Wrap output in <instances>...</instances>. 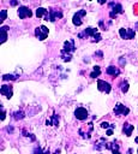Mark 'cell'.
Segmentation results:
<instances>
[{
	"label": "cell",
	"mask_w": 138,
	"mask_h": 154,
	"mask_svg": "<svg viewBox=\"0 0 138 154\" xmlns=\"http://www.w3.org/2000/svg\"><path fill=\"white\" fill-rule=\"evenodd\" d=\"M48 34H49V30H48V28L44 26V25H40V26H37V28L35 29V35H36V37H37L38 40H41V41H43V40L48 36Z\"/></svg>",
	"instance_id": "cell-1"
},
{
	"label": "cell",
	"mask_w": 138,
	"mask_h": 154,
	"mask_svg": "<svg viewBox=\"0 0 138 154\" xmlns=\"http://www.w3.org/2000/svg\"><path fill=\"white\" fill-rule=\"evenodd\" d=\"M86 14V11L85 10H79V11H77L74 14H73V18H72V23L76 25V26H79V25H82V17H84Z\"/></svg>",
	"instance_id": "cell-2"
},
{
	"label": "cell",
	"mask_w": 138,
	"mask_h": 154,
	"mask_svg": "<svg viewBox=\"0 0 138 154\" xmlns=\"http://www.w3.org/2000/svg\"><path fill=\"white\" fill-rule=\"evenodd\" d=\"M119 34H120V36L122 37V38H125V40H132L133 37H134V35H136V30H133V29H124V28H121L120 30H119Z\"/></svg>",
	"instance_id": "cell-3"
},
{
	"label": "cell",
	"mask_w": 138,
	"mask_h": 154,
	"mask_svg": "<svg viewBox=\"0 0 138 154\" xmlns=\"http://www.w3.org/2000/svg\"><path fill=\"white\" fill-rule=\"evenodd\" d=\"M114 113L115 116H126L130 113V108H127L126 106H124L122 103H116L114 107Z\"/></svg>",
	"instance_id": "cell-4"
},
{
	"label": "cell",
	"mask_w": 138,
	"mask_h": 154,
	"mask_svg": "<svg viewBox=\"0 0 138 154\" xmlns=\"http://www.w3.org/2000/svg\"><path fill=\"white\" fill-rule=\"evenodd\" d=\"M32 16V12H31V10L29 8V7H26V6H19V8H18V17L20 18V19H24V18H30Z\"/></svg>",
	"instance_id": "cell-5"
},
{
	"label": "cell",
	"mask_w": 138,
	"mask_h": 154,
	"mask_svg": "<svg viewBox=\"0 0 138 154\" xmlns=\"http://www.w3.org/2000/svg\"><path fill=\"white\" fill-rule=\"evenodd\" d=\"M97 32H98V31H97V28H91V26H89V28L84 29L83 32L78 34V37H79V38H83L84 36H86V37H91V38H92Z\"/></svg>",
	"instance_id": "cell-6"
},
{
	"label": "cell",
	"mask_w": 138,
	"mask_h": 154,
	"mask_svg": "<svg viewBox=\"0 0 138 154\" xmlns=\"http://www.w3.org/2000/svg\"><path fill=\"white\" fill-rule=\"evenodd\" d=\"M74 117H76L77 119H79V120H85V119L89 117V113H88L86 108H84V107H78V108H76V111H74Z\"/></svg>",
	"instance_id": "cell-7"
},
{
	"label": "cell",
	"mask_w": 138,
	"mask_h": 154,
	"mask_svg": "<svg viewBox=\"0 0 138 154\" xmlns=\"http://www.w3.org/2000/svg\"><path fill=\"white\" fill-rule=\"evenodd\" d=\"M97 89H98L100 91H103V93L108 94V93H110L112 87H110V84H109L108 82L102 81V79H97Z\"/></svg>",
	"instance_id": "cell-8"
},
{
	"label": "cell",
	"mask_w": 138,
	"mask_h": 154,
	"mask_svg": "<svg viewBox=\"0 0 138 154\" xmlns=\"http://www.w3.org/2000/svg\"><path fill=\"white\" fill-rule=\"evenodd\" d=\"M74 49H76V47H74V41H73V40H70V41H66V42L64 43V48H62L61 53L71 54V53L74 52Z\"/></svg>",
	"instance_id": "cell-9"
},
{
	"label": "cell",
	"mask_w": 138,
	"mask_h": 154,
	"mask_svg": "<svg viewBox=\"0 0 138 154\" xmlns=\"http://www.w3.org/2000/svg\"><path fill=\"white\" fill-rule=\"evenodd\" d=\"M110 6H113V8H112V11H110V13H109L110 18H114V17H116L119 13H122V12H124V11H122V6H121L120 4L112 2Z\"/></svg>",
	"instance_id": "cell-10"
},
{
	"label": "cell",
	"mask_w": 138,
	"mask_h": 154,
	"mask_svg": "<svg viewBox=\"0 0 138 154\" xmlns=\"http://www.w3.org/2000/svg\"><path fill=\"white\" fill-rule=\"evenodd\" d=\"M36 17L37 18H44V20L49 19V10L44 8V7H38L36 10Z\"/></svg>",
	"instance_id": "cell-11"
},
{
	"label": "cell",
	"mask_w": 138,
	"mask_h": 154,
	"mask_svg": "<svg viewBox=\"0 0 138 154\" xmlns=\"http://www.w3.org/2000/svg\"><path fill=\"white\" fill-rule=\"evenodd\" d=\"M0 93H1L4 96H6L7 99H11L12 95H13V89H12L11 85H6V84H4V85L1 87V89H0Z\"/></svg>",
	"instance_id": "cell-12"
},
{
	"label": "cell",
	"mask_w": 138,
	"mask_h": 154,
	"mask_svg": "<svg viewBox=\"0 0 138 154\" xmlns=\"http://www.w3.org/2000/svg\"><path fill=\"white\" fill-rule=\"evenodd\" d=\"M106 149L112 150V154H121L120 149H119V144H116L115 141L114 142H107L106 143Z\"/></svg>",
	"instance_id": "cell-13"
},
{
	"label": "cell",
	"mask_w": 138,
	"mask_h": 154,
	"mask_svg": "<svg viewBox=\"0 0 138 154\" xmlns=\"http://www.w3.org/2000/svg\"><path fill=\"white\" fill-rule=\"evenodd\" d=\"M58 18H62V12L61 11H54V10H49V22H54Z\"/></svg>",
	"instance_id": "cell-14"
},
{
	"label": "cell",
	"mask_w": 138,
	"mask_h": 154,
	"mask_svg": "<svg viewBox=\"0 0 138 154\" xmlns=\"http://www.w3.org/2000/svg\"><path fill=\"white\" fill-rule=\"evenodd\" d=\"M133 130H134V126L131 125V124H128V123H125L124 126H122V131H124V134H125L127 137H130V136L132 135V131H133Z\"/></svg>",
	"instance_id": "cell-15"
},
{
	"label": "cell",
	"mask_w": 138,
	"mask_h": 154,
	"mask_svg": "<svg viewBox=\"0 0 138 154\" xmlns=\"http://www.w3.org/2000/svg\"><path fill=\"white\" fill-rule=\"evenodd\" d=\"M106 72L108 73V75H110V76H118L119 73H120V70H119V67H115V66H113V65H110V66H108L107 67V70H106Z\"/></svg>",
	"instance_id": "cell-16"
},
{
	"label": "cell",
	"mask_w": 138,
	"mask_h": 154,
	"mask_svg": "<svg viewBox=\"0 0 138 154\" xmlns=\"http://www.w3.org/2000/svg\"><path fill=\"white\" fill-rule=\"evenodd\" d=\"M46 124H47V125H50V124H52V125H54V126H58V125H59V117H58L56 114H53L50 119H47Z\"/></svg>",
	"instance_id": "cell-17"
},
{
	"label": "cell",
	"mask_w": 138,
	"mask_h": 154,
	"mask_svg": "<svg viewBox=\"0 0 138 154\" xmlns=\"http://www.w3.org/2000/svg\"><path fill=\"white\" fill-rule=\"evenodd\" d=\"M100 73H101V67H100L98 65H95V66L92 67V72L90 73V77H91V78H96V77L100 76Z\"/></svg>",
	"instance_id": "cell-18"
},
{
	"label": "cell",
	"mask_w": 138,
	"mask_h": 154,
	"mask_svg": "<svg viewBox=\"0 0 138 154\" xmlns=\"http://www.w3.org/2000/svg\"><path fill=\"white\" fill-rule=\"evenodd\" d=\"M7 30H8L7 26H2L0 29V32H1V43H4L7 40Z\"/></svg>",
	"instance_id": "cell-19"
},
{
	"label": "cell",
	"mask_w": 138,
	"mask_h": 154,
	"mask_svg": "<svg viewBox=\"0 0 138 154\" xmlns=\"http://www.w3.org/2000/svg\"><path fill=\"white\" fill-rule=\"evenodd\" d=\"M13 118H14L16 120H19V119H23V118H24V113H23L22 111H18V112H14V113H13Z\"/></svg>",
	"instance_id": "cell-20"
},
{
	"label": "cell",
	"mask_w": 138,
	"mask_h": 154,
	"mask_svg": "<svg viewBox=\"0 0 138 154\" xmlns=\"http://www.w3.org/2000/svg\"><path fill=\"white\" fill-rule=\"evenodd\" d=\"M127 90H128V82L127 81H124L121 83V91L122 93H127Z\"/></svg>",
	"instance_id": "cell-21"
},
{
	"label": "cell",
	"mask_w": 138,
	"mask_h": 154,
	"mask_svg": "<svg viewBox=\"0 0 138 154\" xmlns=\"http://www.w3.org/2000/svg\"><path fill=\"white\" fill-rule=\"evenodd\" d=\"M113 129H115V124H110V126L107 129V136H112L113 135Z\"/></svg>",
	"instance_id": "cell-22"
},
{
	"label": "cell",
	"mask_w": 138,
	"mask_h": 154,
	"mask_svg": "<svg viewBox=\"0 0 138 154\" xmlns=\"http://www.w3.org/2000/svg\"><path fill=\"white\" fill-rule=\"evenodd\" d=\"M6 17H7V11H6V10H1V14H0V20H1V22H4V20L6 19Z\"/></svg>",
	"instance_id": "cell-23"
},
{
	"label": "cell",
	"mask_w": 138,
	"mask_h": 154,
	"mask_svg": "<svg viewBox=\"0 0 138 154\" xmlns=\"http://www.w3.org/2000/svg\"><path fill=\"white\" fill-rule=\"evenodd\" d=\"M16 78H17V77H16L14 75H4V77H2L4 81H8V79H12V81H13V79H16Z\"/></svg>",
	"instance_id": "cell-24"
},
{
	"label": "cell",
	"mask_w": 138,
	"mask_h": 154,
	"mask_svg": "<svg viewBox=\"0 0 138 154\" xmlns=\"http://www.w3.org/2000/svg\"><path fill=\"white\" fill-rule=\"evenodd\" d=\"M32 154H44V152L40 148V147H36L35 149H34V152H32Z\"/></svg>",
	"instance_id": "cell-25"
},
{
	"label": "cell",
	"mask_w": 138,
	"mask_h": 154,
	"mask_svg": "<svg viewBox=\"0 0 138 154\" xmlns=\"http://www.w3.org/2000/svg\"><path fill=\"white\" fill-rule=\"evenodd\" d=\"M109 126H110V124H108L107 122H102V123H101V128H102V129H108Z\"/></svg>",
	"instance_id": "cell-26"
},
{
	"label": "cell",
	"mask_w": 138,
	"mask_h": 154,
	"mask_svg": "<svg viewBox=\"0 0 138 154\" xmlns=\"http://www.w3.org/2000/svg\"><path fill=\"white\" fill-rule=\"evenodd\" d=\"M19 4V0H11L10 1V5L11 6H16V5H18Z\"/></svg>",
	"instance_id": "cell-27"
},
{
	"label": "cell",
	"mask_w": 138,
	"mask_h": 154,
	"mask_svg": "<svg viewBox=\"0 0 138 154\" xmlns=\"http://www.w3.org/2000/svg\"><path fill=\"white\" fill-rule=\"evenodd\" d=\"M1 109H2V116H1V120H4V119H5V114H6V113H5V109H4V108H1Z\"/></svg>",
	"instance_id": "cell-28"
},
{
	"label": "cell",
	"mask_w": 138,
	"mask_h": 154,
	"mask_svg": "<svg viewBox=\"0 0 138 154\" xmlns=\"http://www.w3.org/2000/svg\"><path fill=\"white\" fill-rule=\"evenodd\" d=\"M98 1V4H101V5H103L104 2H106V0H97Z\"/></svg>",
	"instance_id": "cell-29"
},
{
	"label": "cell",
	"mask_w": 138,
	"mask_h": 154,
	"mask_svg": "<svg viewBox=\"0 0 138 154\" xmlns=\"http://www.w3.org/2000/svg\"><path fill=\"white\" fill-rule=\"evenodd\" d=\"M54 154H60V150H59V149H56V150H55V153H54Z\"/></svg>",
	"instance_id": "cell-30"
},
{
	"label": "cell",
	"mask_w": 138,
	"mask_h": 154,
	"mask_svg": "<svg viewBox=\"0 0 138 154\" xmlns=\"http://www.w3.org/2000/svg\"><path fill=\"white\" fill-rule=\"evenodd\" d=\"M134 142H136V143H137V144H138V136H137V137H136V138H134Z\"/></svg>",
	"instance_id": "cell-31"
},
{
	"label": "cell",
	"mask_w": 138,
	"mask_h": 154,
	"mask_svg": "<svg viewBox=\"0 0 138 154\" xmlns=\"http://www.w3.org/2000/svg\"><path fill=\"white\" fill-rule=\"evenodd\" d=\"M134 26H136V28L138 29V23H136V25H134Z\"/></svg>",
	"instance_id": "cell-32"
},
{
	"label": "cell",
	"mask_w": 138,
	"mask_h": 154,
	"mask_svg": "<svg viewBox=\"0 0 138 154\" xmlns=\"http://www.w3.org/2000/svg\"><path fill=\"white\" fill-rule=\"evenodd\" d=\"M137 153H138V149H137Z\"/></svg>",
	"instance_id": "cell-33"
}]
</instances>
